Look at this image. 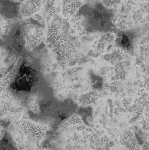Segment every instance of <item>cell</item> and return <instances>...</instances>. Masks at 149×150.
<instances>
[{"label": "cell", "mask_w": 149, "mask_h": 150, "mask_svg": "<svg viewBox=\"0 0 149 150\" xmlns=\"http://www.w3.org/2000/svg\"><path fill=\"white\" fill-rule=\"evenodd\" d=\"M22 33L25 40V48L27 50H31L37 46L44 37L42 29L33 24H27L24 26Z\"/></svg>", "instance_id": "cell-1"}, {"label": "cell", "mask_w": 149, "mask_h": 150, "mask_svg": "<svg viewBox=\"0 0 149 150\" xmlns=\"http://www.w3.org/2000/svg\"><path fill=\"white\" fill-rule=\"evenodd\" d=\"M42 0H24L20 2L19 10L21 16L28 18L37 13L40 9Z\"/></svg>", "instance_id": "cell-2"}, {"label": "cell", "mask_w": 149, "mask_h": 150, "mask_svg": "<svg viewBox=\"0 0 149 150\" xmlns=\"http://www.w3.org/2000/svg\"><path fill=\"white\" fill-rule=\"evenodd\" d=\"M81 2L79 0H63L62 13L64 16H70L80 7Z\"/></svg>", "instance_id": "cell-3"}, {"label": "cell", "mask_w": 149, "mask_h": 150, "mask_svg": "<svg viewBox=\"0 0 149 150\" xmlns=\"http://www.w3.org/2000/svg\"><path fill=\"white\" fill-rule=\"evenodd\" d=\"M22 61V58L18 57L12 68L6 73L4 74L1 80L5 85H9L15 76L17 71L20 67Z\"/></svg>", "instance_id": "cell-4"}, {"label": "cell", "mask_w": 149, "mask_h": 150, "mask_svg": "<svg viewBox=\"0 0 149 150\" xmlns=\"http://www.w3.org/2000/svg\"><path fill=\"white\" fill-rule=\"evenodd\" d=\"M7 52L6 48L0 46V74H4L8 69V64L6 62Z\"/></svg>", "instance_id": "cell-5"}, {"label": "cell", "mask_w": 149, "mask_h": 150, "mask_svg": "<svg viewBox=\"0 0 149 150\" xmlns=\"http://www.w3.org/2000/svg\"><path fill=\"white\" fill-rule=\"evenodd\" d=\"M16 149L12 143L8 134L6 132L3 138L0 141V150Z\"/></svg>", "instance_id": "cell-6"}, {"label": "cell", "mask_w": 149, "mask_h": 150, "mask_svg": "<svg viewBox=\"0 0 149 150\" xmlns=\"http://www.w3.org/2000/svg\"><path fill=\"white\" fill-rule=\"evenodd\" d=\"M123 141L126 146L129 148H136L137 143L133 134L130 132H127L124 134L123 137Z\"/></svg>", "instance_id": "cell-7"}, {"label": "cell", "mask_w": 149, "mask_h": 150, "mask_svg": "<svg viewBox=\"0 0 149 150\" xmlns=\"http://www.w3.org/2000/svg\"><path fill=\"white\" fill-rule=\"evenodd\" d=\"M56 11V8L54 6V3L52 0H48L46 3L44 8V13L45 17L49 19L53 16Z\"/></svg>", "instance_id": "cell-8"}, {"label": "cell", "mask_w": 149, "mask_h": 150, "mask_svg": "<svg viewBox=\"0 0 149 150\" xmlns=\"http://www.w3.org/2000/svg\"><path fill=\"white\" fill-rule=\"evenodd\" d=\"M94 97V94L93 93H89L84 94L80 96L79 101L81 104H88L90 103L93 101Z\"/></svg>", "instance_id": "cell-9"}, {"label": "cell", "mask_w": 149, "mask_h": 150, "mask_svg": "<svg viewBox=\"0 0 149 150\" xmlns=\"http://www.w3.org/2000/svg\"><path fill=\"white\" fill-rule=\"evenodd\" d=\"M12 22V20L11 19H7L5 20L4 24L1 27L2 29L3 35H6L8 33L11 27V24Z\"/></svg>", "instance_id": "cell-10"}, {"label": "cell", "mask_w": 149, "mask_h": 150, "mask_svg": "<svg viewBox=\"0 0 149 150\" xmlns=\"http://www.w3.org/2000/svg\"><path fill=\"white\" fill-rule=\"evenodd\" d=\"M103 4L105 6H110L120 3L121 0H102Z\"/></svg>", "instance_id": "cell-11"}, {"label": "cell", "mask_w": 149, "mask_h": 150, "mask_svg": "<svg viewBox=\"0 0 149 150\" xmlns=\"http://www.w3.org/2000/svg\"><path fill=\"white\" fill-rule=\"evenodd\" d=\"M33 18L36 20L41 22H44V19L41 16L36 13L33 16Z\"/></svg>", "instance_id": "cell-12"}, {"label": "cell", "mask_w": 149, "mask_h": 150, "mask_svg": "<svg viewBox=\"0 0 149 150\" xmlns=\"http://www.w3.org/2000/svg\"><path fill=\"white\" fill-rule=\"evenodd\" d=\"M3 34V31L2 29L1 26H0V39Z\"/></svg>", "instance_id": "cell-13"}, {"label": "cell", "mask_w": 149, "mask_h": 150, "mask_svg": "<svg viewBox=\"0 0 149 150\" xmlns=\"http://www.w3.org/2000/svg\"><path fill=\"white\" fill-rule=\"evenodd\" d=\"M11 1L14 2V3H18L19 2H20L22 0H10Z\"/></svg>", "instance_id": "cell-14"}]
</instances>
